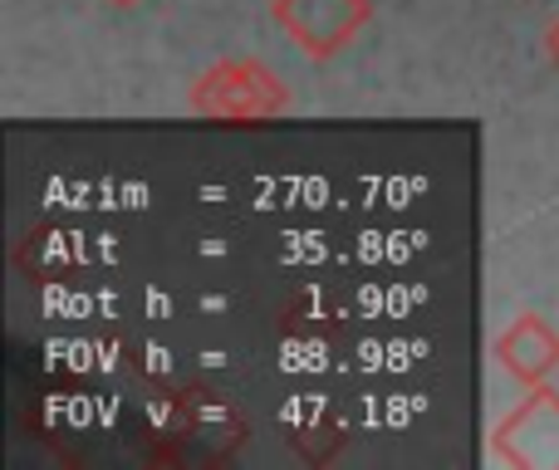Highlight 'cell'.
<instances>
[{"instance_id": "cell-3", "label": "cell", "mask_w": 559, "mask_h": 470, "mask_svg": "<svg viewBox=\"0 0 559 470\" xmlns=\"http://www.w3.org/2000/svg\"><path fill=\"white\" fill-rule=\"evenodd\" d=\"M496 461L515 470H559V387L535 383L491 432Z\"/></svg>"}, {"instance_id": "cell-5", "label": "cell", "mask_w": 559, "mask_h": 470, "mask_svg": "<svg viewBox=\"0 0 559 470\" xmlns=\"http://www.w3.org/2000/svg\"><path fill=\"white\" fill-rule=\"evenodd\" d=\"M545 59L559 69V15L550 20V29H545Z\"/></svg>"}, {"instance_id": "cell-6", "label": "cell", "mask_w": 559, "mask_h": 470, "mask_svg": "<svg viewBox=\"0 0 559 470\" xmlns=\"http://www.w3.org/2000/svg\"><path fill=\"white\" fill-rule=\"evenodd\" d=\"M108 5H118V10H128V5H138V0H108Z\"/></svg>"}, {"instance_id": "cell-4", "label": "cell", "mask_w": 559, "mask_h": 470, "mask_svg": "<svg viewBox=\"0 0 559 470\" xmlns=\"http://www.w3.org/2000/svg\"><path fill=\"white\" fill-rule=\"evenodd\" d=\"M496 363L521 387L550 383L559 373V328L540 314L511 318V328H501V338H496Z\"/></svg>"}, {"instance_id": "cell-2", "label": "cell", "mask_w": 559, "mask_h": 470, "mask_svg": "<svg viewBox=\"0 0 559 470\" xmlns=\"http://www.w3.org/2000/svg\"><path fill=\"white\" fill-rule=\"evenodd\" d=\"M271 20L285 29L299 55L324 64L368 29L373 0H271Z\"/></svg>"}, {"instance_id": "cell-1", "label": "cell", "mask_w": 559, "mask_h": 470, "mask_svg": "<svg viewBox=\"0 0 559 470\" xmlns=\"http://www.w3.org/2000/svg\"><path fill=\"white\" fill-rule=\"evenodd\" d=\"M289 84L261 59H216L187 88V108L212 123H261L289 113Z\"/></svg>"}]
</instances>
